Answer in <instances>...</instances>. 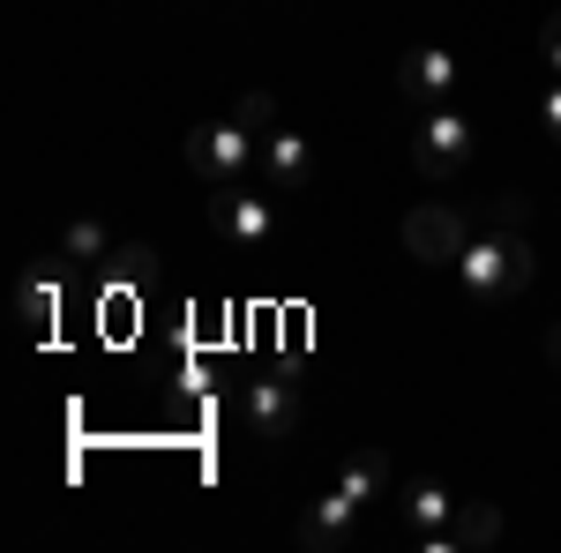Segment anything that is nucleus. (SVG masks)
<instances>
[{
  "mask_svg": "<svg viewBox=\"0 0 561 553\" xmlns=\"http://www.w3.org/2000/svg\"><path fill=\"white\" fill-rule=\"evenodd\" d=\"M337 486H345L352 502L367 509L375 494H389V486H397V471H389V457H382V449H352L345 464H337Z\"/></svg>",
  "mask_w": 561,
  "mask_h": 553,
  "instance_id": "obj_12",
  "label": "nucleus"
},
{
  "mask_svg": "<svg viewBox=\"0 0 561 553\" xmlns=\"http://www.w3.org/2000/svg\"><path fill=\"white\" fill-rule=\"evenodd\" d=\"M404 165L420 180H457L472 165V120L457 105H427V113H404Z\"/></svg>",
  "mask_w": 561,
  "mask_h": 553,
  "instance_id": "obj_3",
  "label": "nucleus"
},
{
  "mask_svg": "<svg viewBox=\"0 0 561 553\" xmlns=\"http://www.w3.org/2000/svg\"><path fill=\"white\" fill-rule=\"evenodd\" d=\"M389 502H397V523L420 539V546H449V523H457V494L449 486H434V479H397L389 486Z\"/></svg>",
  "mask_w": 561,
  "mask_h": 553,
  "instance_id": "obj_7",
  "label": "nucleus"
},
{
  "mask_svg": "<svg viewBox=\"0 0 561 553\" xmlns=\"http://www.w3.org/2000/svg\"><path fill=\"white\" fill-rule=\"evenodd\" d=\"M232 120H248L255 135H270V128H277V105H270L262 90H240V97H232Z\"/></svg>",
  "mask_w": 561,
  "mask_h": 553,
  "instance_id": "obj_16",
  "label": "nucleus"
},
{
  "mask_svg": "<svg viewBox=\"0 0 561 553\" xmlns=\"http://www.w3.org/2000/svg\"><path fill=\"white\" fill-rule=\"evenodd\" d=\"M465 83V60L449 53V45H404V60H397V97H404V113H427V105H449Z\"/></svg>",
  "mask_w": 561,
  "mask_h": 553,
  "instance_id": "obj_6",
  "label": "nucleus"
},
{
  "mask_svg": "<svg viewBox=\"0 0 561 553\" xmlns=\"http://www.w3.org/2000/svg\"><path fill=\"white\" fill-rule=\"evenodd\" d=\"M547 359H554V367H561V322H554V330H547Z\"/></svg>",
  "mask_w": 561,
  "mask_h": 553,
  "instance_id": "obj_19",
  "label": "nucleus"
},
{
  "mask_svg": "<svg viewBox=\"0 0 561 553\" xmlns=\"http://www.w3.org/2000/svg\"><path fill=\"white\" fill-rule=\"evenodd\" d=\"M180 158H187V172H195L203 187H232V180H248V172L262 165V135L248 128V120H232V113H217L203 128H187Z\"/></svg>",
  "mask_w": 561,
  "mask_h": 553,
  "instance_id": "obj_2",
  "label": "nucleus"
},
{
  "mask_svg": "<svg viewBox=\"0 0 561 553\" xmlns=\"http://www.w3.org/2000/svg\"><path fill=\"white\" fill-rule=\"evenodd\" d=\"M472 217L457 210V203H420V210H404V224H397V240H404V255L427 262V269H457V255L472 247Z\"/></svg>",
  "mask_w": 561,
  "mask_h": 553,
  "instance_id": "obj_5",
  "label": "nucleus"
},
{
  "mask_svg": "<svg viewBox=\"0 0 561 553\" xmlns=\"http://www.w3.org/2000/svg\"><path fill=\"white\" fill-rule=\"evenodd\" d=\"M494 539H502V509H494V502H457V523H449V546L442 553H479V546H494Z\"/></svg>",
  "mask_w": 561,
  "mask_h": 553,
  "instance_id": "obj_13",
  "label": "nucleus"
},
{
  "mask_svg": "<svg viewBox=\"0 0 561 553\" xmlns=\"http://www.w3.org/2000/svg\"><path fill=\"white\" fill-rule=\"evenodd\" d=\"M457 277H465V299H479V307H502L531 285V203L524 195L486 203L472 247L457 255Z\"/></svg>",
  "mask_w": 561,
  "mask_h": 553,
  "instance_id": "obj_1",
  "label": "nucleus"
},
{
  "mask_svg": "<svg viewBox=\"0 0 561 553\" xmlns=\"http://www.w3.org/2000/svg\"><path fill=\"white\" fill-rule=\"evenodd\" d=\"M210 232L225 247H240V255H262V247L277 240V195H255L248 180L210 187Z\"/></svg>",
  "mask_w": 561,
  "mask_h": 553,
  "instance_id": "obj_4",
  "label": "nucleus"
},
{
  "mask_svg": "<svg viewBox=\"0 0 561 553\" xmlns=\"http://www.w3.org/2000/svg\"><path fill=\"white\" fill-rule=\"evenodd\" d=\"M60 262H68V269H105V262H113L105 224H98V217H76V224L60 232Z\"/></svg>",
  "mask_w": 561,
  "mask_h": 553,
  "instance_id": "obj_14",
  "label": "nucleus"
},
{
  "mask_svg": "<svg viewBox=\"0 0 561 553\" xmlns=\"http://www.w3.org/2000/svg\"><path fill=\"white\" fill-rule=\"evenodd\" d=\"M352 523H359V502H352L345 486H330V494H314V502L300 509V523H293V531H300L307 553H337L352 539Z\"/></svg>",
  "mask_w": 561,
  "mask_h": 553,
  "instance_id": "obj_10",
  "label": "nucleus"
},
{
  "mask_svg": "<svg viewBox=\"0 0 561 553\" xmlns=\"http://www.w3.org/2000/svg\"><path fill=\"white\" fill-rule=\"evenodd\" d=\"M60 269H68V262L45 255L38 269H23V285H15V314H23V330H31V337H45V330H53V314H60Z\"/></svg>",
  "mask_w": 561,
  "mask_h": 553,
  "instance_id": "obj_11",
  "label": "nucleus"
},
{
  "mask_svg": "<svg viewBox=\"0 0 561 553\" xmlns=\"http://www.w3.org/2000/svg\"><path fill=\"white\" fill-rule=\"evenodd\" d=\"M150 247H113V285H135V292H142V285H150Z\"/></svg>",
  "mask_w": 561,
  "mask_h": 553,
  "instance_id": "obj_15",
  "label": "nucleus"
},
{
  "mask_svg": "<svg viewBox=\"0 0 561 553\" xmlns=\"http://www.w3.org/2000/svg\"><path fill=\"white\" fill-rule=\"evenodd\" d=\"M255 172L277 187V195H300V187H314V142H307L300 128L277 120V128L262 135V165Z\"/></svg>",
  "mask_w": 561,
  "mask_h": 553,
  "instance_id": "obj_9",
  "label": "nucleus"
},
{
  "mask_svg": "<svg viewBox=\"0 0 561 553\" xmlns=\"http://www.w3.org/2000/svg\"><path fill=\"white\" fill-rule=\"evenodd\" d=\"M539 135L561 142V76H547V90H539Z\"/></svg>",
  "mask_w": 561,
  "mask_h": 553,
  "instance_id": "obj_17",
  "label": "nucleus"
},
{
  "mask_svg": "<svg viewBox=\"0 0 561 553\" xmlns=\"http://www.w3.org/2000/svg\"><path fill=\"white\" fill-rule=\"evenodd\" d=\"M240 419L255 426L262 441H293V434H300V382H293V375H255V382H240Z\"/></svg>",
  "mask_w": 561,
  "mask_h": 553,
  "instance_id": "obj_8",
  "label": "nucleus"
},
{
  "mask_svg": "<svg viewBox=\"0 0 561 553\" xmlns=\"http://www.w3.org/2000/svg\"><path fill=\"white\" fill-rule=\"evenodd\" d=\"M539 68H547V76H561V8L547 15V31H539Z\"/></svg>",
  "mask_w": 561,
  "mask_h": 553,
  "instance_id": "obj_18",
  "label": "nucleus"
}]
</instances>
